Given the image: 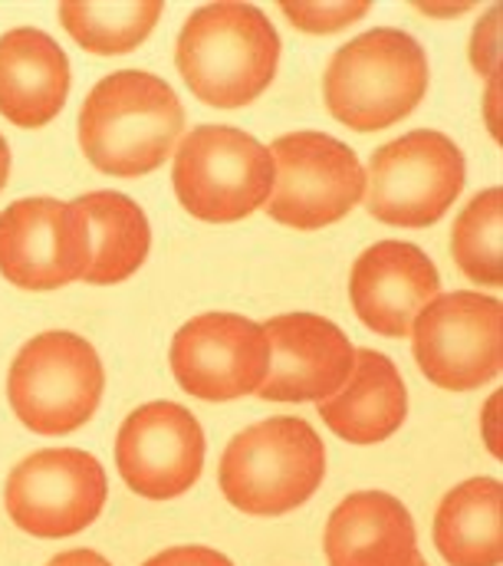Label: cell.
Returning <instances> with one entry per match:
<instances>
[{
  "mask_svg": "<svg viewBox=\"0 0 503 566\" xmlns=\"http://www.w3.org/2000/svg\"><path fill=\"white\" fill-rule=\"evenodd\" d=\"M116 464L135 494L148 501L178 497L201 478L205 431L185 406L148 402L119 428Z\"/></svg>",
  "mask_w": 503,
  "mask_h": 566,
  "instance_id": "obj_13",
  "label": "cell"
},
{
  "mask_svg": "<svg viewBox=\"0 0 503 566\" xmlns=\"http://www.w3.org/2000/svg\"><path fill=\"white\" fill-rule=\"evenodd\" d=\"M266 369V333L241 313H201L171 339V373L178 386L205 402L256 396Z\"/></svg>",
  "mask_w": 503,
  "mask_h": 566,
  "instance_id": "obj_11",
  "label": "cell"
},
{
  "mask_svg": "<svg viewBox=\"0 0 503 566\" xmlns=\"http://www.w3.org/2000/svg\"><path fill=\"white\" fill-rule=\"evenodd\" d=\"M441 277L431 258L405 241H378L359 254L349 277L356 316L388 339L408 336L418 313L438 296Z\"/></svg>",
  "mask_w": 503,
  "mask_h": 566,
  "instance_id": "obj_15",
  "label": "cell"
},
{
  "mask_svg": "<svg viewBox=\"0 0 503 566\" xmlns=\"http://www.w3.org/2000/svg\"><path fill=\"white\" fill-rule=\"evenodd\" d=\"M185 129L175 90L145 70H119L93 86L80 109L83 155L116 178L151 175L168 161Z\"/></svg>",
  "mask_w": 503,
  "mask_h": 566,
  "instance_id": "obj_1",
  "label": "cell"
},
{
  "mask_svg": "<svg viewBox=\"0 0 503 566\" xmlns=\"http://www.w3.org/2000/svg\"><path fill=\"white\" fill-rule=\"evenodd\" d=\"M411 566H428V564H425V560H421V557H418V560H415V564H411Z\"/></svg>",
  "mask_w": 503,
  "mask_h": 566,
  "instance_id": "obj_30",
  "label": "cell"
},
{
  "mask_svg": "<svg viewBox=\"0 0 503 566\" xmlns=\"http://www.w3.org/2000/svg\"><path fill=\"white\" fill-rule=\"evenodd\" d=\"M468 7H471V3H461V7H425V3H421V10H428V13H464Z\"/></svg>",
  "mask_w": 503,
  "mask_h": 566,
  "instance_id": "obj_29",
  "label": "cell"
},
{
  "mask_svg": "<svg viewBox=\"0 0 503 566\" xmlns=\"http://www.w3.org/2000/svg\"><path fill=\"white\" fill-rule=\"evenodd\" d=\"M263 333L270 343V369L256 389L263 402H323L346 386L356 349L333 319L283 313L266 319Z\"/></svg>",
  "mask_w": 503,
  "mask_h": 566,
  "instance_id": "obj_14",
  "label": "cell"
},
{
  "mask_svg": "<svg viewBox=\"0 0 503 566\" xmlns=\"http://www.w3.org/2000/svg\"><path fill=\"white\" fill-rule=\"evenodd\" d=\"M316 412L343 441L378 444L405 424L408 389L388 356L376 349H356L346 386L316 402Z\"/></svg>",
  "mask_w": 503,
  "mask_h": 566,
  "instance_id": "obj_18",
  "label": "cell"
},
{
  "mask_svg": "<svg viewBox=\"0 0 503 566\" xmlns=\"http://www.w3.org/2000/svg\"><path fill=\"white\" fill-rule=\"evenodd\" d=\"M83 211L56 198H23L0 211V274L20 290H56L90 271Z\"/></svg>",
  "mask_w": 503,
  "mask_h": 566,
  "instance_id": "obj_12",
  "label": "cell"
},
{
  "mask_svg": "<svg viewBox=\"0 0 503 566\" xmlns=\"http://www.w3.org/2000/svg\"><path fill=\"white\" fill-rule=\"evenodd\" d=\"M70 96V60L63 46L33 27L0 36V116L20 129L53 123Z\"/></svg>",
  "mask_w": 503,
  "mask_h": 566,
  "instance_id": "obj_16",
  "label": "cell"
},
{
  "mask_svg": "<svg viewBox=\"0 0 503 566\" xmlns=\"http://www.w3.org/2000/svg\"><path fill=\"white\" fill-rule=\"evenodd\" d=\"M76 208L86 218L90 228V271L86 283L109 286V283L128 281L148 258L151 231L145 211L116 191H93L76 198Z\"/></svg>",
  "mask_w": 503,
  "mask_h": 566,
  "instance_id": "obj_20",
  "label": "cell"
},
{
  "mask_svg": "<svg viewBox=\"0 0 503 566\" xmlns=\"http://www.w3.org/2000/svg\"><path fill=\"white\" fill-rule=\"evenodd\" d=\"M103 464L80 448H46L23 458L7 478V514L33 537L63 541L86 531L106 504Z\"/></svg>",
  "mask_w": 503,
  "mask_h": 566,
  "instance_id": "obj_10",
  "label": "cell"
},
{
  "mask_svg": "<svg viewBox=\"0 0 503 566\" xmlns=\"http://www.w3.org/2000/svg\"><path fill=\"white\" fill-rule=\"evenodd\" d=\"M7 175H10V148H7V142L0 136V191L7 185Z\"/></svg>",
  "mask_w": 503,
  "mask_h": 566,
  "instance_id": "obj_28",
  "label": "cell"
},
{
  "mask_svg": "<svg viewBox=\"0 0 503 566\" xmlns=\"http://www.w3.org/2000/svg\"><path fill=\"white\" fill-rule=\"evenodd\" d=\"M501 396H491V402H488V412H484V419H481V428H484V438H488V448L501 458V428H497V419H501Z\"/></svg>",
  "mask_w": 503,
  "mask_h": 566,
  "instance_id": "obj_26",
  "label": "cell"
},
{
  "mask_svg": "<svg viewBox=\"0 0 503 566\" xmlns=\"http://www.w3.org/2000/svg\"><path fill=\"white\" fill-rule=\"evenodd\" d=\"M471 63L481 76H501V7H494L478 27L471 40Z\"/></svg>",
  "mask_w": 503,
  "mask_h": 566,
  "instance_id": "obj_24",
  "label": "cell"
},
{
  "mask_svg": "<svg viewBox=\"0 0 503 566\" xmlns=\"http://www.w3.org/2000/svg\"><path fill=\"white\" fill-rule=\"evenodd\" d=\"M434 547L451 566H501L503 488L497 478H471L444 494L434 514Z\"/></svg>",
  "mask_w": 503,
  "mask_h": 566,
  "instance_id": "obj_19",
  "label": "cell"
},
{
  "mask_svg": "<svg viewBox=\"0 0 503 566\" xmlns=\"http://www.w3.org/2000/svg\"><path fill=\"white\" fill-rule=\"evenodd\" d=\"M329 566H411L418 534L405 504L385 491L349 494L326 521Z\"/></svg>",
  "mask_w": 503,
  "mask_h": 566,
  "instance_id": "obj_17",
  "label": "cell"
},
{
  "mask_svg": "<svg viewBox=\"0 0 503 566\" xmlns=\"http://www.w3.org/2000/svg\"><path fill=\"white\" fill-rule=\"evenodd\" d=\"M464 151L441 133L415 129L373 151L366 208L391 228H431L464 188Z\"/></svg>",
  "mask_w": 503,
  "mask_h": 566,
  "instance_id": "obj_8",
  "label": "cell"
},
{
  "mask_svg": "<svg viewBox=\"0 0 503 566\" xmlns=\"http://www.w3.org/2000/svg\"><path fill=\"white\" fill-rule=\"evenodd\" d=\"M326 474V448L313 424L293 416L251 424L221 454L218 484L251 517H280L306 504Z\"/></svg>",
  "mask_w": 503,
  "mask_h": 566,
  "instance_id": "obj_4",
  "label": "cell"
},
{
  "mask_svg": "<svg viewBox=\"0 0 503 566\" xmlns=\"http://www.w3.org/2000/svg\"><path fill=\"white\" fill-rule=\"evenodd\" d=\"M501 228H503V191H481L454 221L451 231V258L468 281L481 286H501Z\"/></svg>",
  "mask_w": 503,
  "mask_h": 566,
  "instance_id": "obj_22",
  "label": "cell"
},
{
  "mask_svg": "<svg viewBox=\"0 0 503 566\" xmlns=\"http://www.w3.org/2000/svg\"><path fill=\"white\" fill-rule=\"evenodd\" d=\"M158 0H66L56 7L63 30L90 53L96 56H119L132 53L158 23L161 17Z\"/></svg>",
  "mask_w": 503,
  "mask_h": 566,
  "instance_id": "obj_21",
  "label": "cell"
},
{
  "mask_svg": "<svg viewBox=\"0 0 503 566\" xmlns=\"http://www.w3.org/2000/svg\"><path fill=\"white\" fill-rule=\"evenodd\" d=\"M99 353L76 333L33 336L13 359L7 399L17 419L36 434H70L90 422L103 399Z\"/></svg>",
  "mask_w": 503,
  "mask_h": 566,
  "instance_id": "obj_5",
  "label": "cell"
},
{
  "mask_svg": "<svg viewBox=\"0 0 503 566\" xmlns=\"http://www.w3.org/2000/svg\"><path fill=\"white\" fill-rule=\"evenodd\" d=\"M286 20L303 30V33H339L346 27H353L356 20H363L369 13L366 0H343V3H283Z\"/></svg>",
  "mask_w": 503,
  "mask_h": 566,
  "instance_id": "obj_23",
  "label": "cell"
},
{
  "mask_svg": "<svg viewBox=\"0 0 503 566\" xmlns=\"http://www.w3.org/2000/svg\"><path fill=\"white\" fill-rule=\"evenodd\" d=\"M175 66L201 103L214 109H241L273 83L280 36L251 3H208L185 20Z\"/></svg>",
  "mask_w": 503,
  "mask_h": 566,
  "instance_id": "obj_2",
  "label": "cell"
},
{
  "mask_svg": "<svg viewBox=\"0 0 503 566\" xmlns=\"http://www.w3.org/2000/svg\"><path fill=\"white\" fill-rule=\"evenodd\" d=\"M181 208L208 224H234L266 205L273 158L263 142L234 126H198L175 148L171 168Z\"/></svg>",
  "mask_w": 503,
  "mask_h": 566,
  "instance_id": "obj_6",
  "label": "cell"
},
{
  "mask_svg": "<svg viewBox=\"0 0 503 566\" xmlns=\"http://www.w3.org/2000/svg\"><path fill=\"white\" fill-rule=\"evenodd\" d=\"M411 349L431 386L448 392L488 386L503 366V303L471 290L434 296L411 326Z\"/></svg>",
  "mask_w": 503,
  "mask_h": 566,
  "instance_id": "obj_9",
  "label": "cell"
},
{
  "mask_svg": "<svg viewBox=\"0 0 503 566\" xmlns=\"http://www.w3.org/2000/svg\"><path fill=\"white\" fill-rule=\"evenodd\" d=\"M46 566H113L103 554L96 551H70V554H60L53 557Z\"/></svg>",
  "mask_w": 503,
  "mask_h": 566,
  "instance_id": "obj_27",
  "label": "cell"
},
{
  "mask_svg": "<svg viewBox=\"0 0 503 566\" xmlns=\"http://www.w3.org/2000/svg\"><path fill=\"white\" fill-rule=\"evenodd\" d=\"M428 93V56L405 30L378 27L339 46L323 76L326 109L356 133H378L418 109Z\"/></svg>",
  "mask_w": 503,
  "mask_h": 566,
  "instance_id": "obj_3",
  "label": "cell"
},
{
  "mask_svg": "<svg viewBox=\"0 0 503 566\" xmlns=\"http://www.w3.org/2000/svg\"><path fill=\"white\" fill-rule=\"evenodd\" d=\"M273 191L266 214L296 231L343 221L366 198V168L346 142L326 133H290L270 145Z\"/></svg>",
  "mask_w": 503,
  "mask_h": 566,
  "instance_id": "obj_7",
  "label": "cell"
},
{
  "mask_svg": "<svg viewBox=\"0 0 503 566\" xmlns=\"http://www.w3.org/2000/svg\"><path fill=\"white\" fill-rule=\"evenodd\" d=\"M145 566H234L224 554L208 547H171L158 557H151Z\"/></svg>",
  "mask_w": 503,
  "mask_h": 566,
  "instance_id": "obj_25",
  "label": "cell"
}]
</instances>
